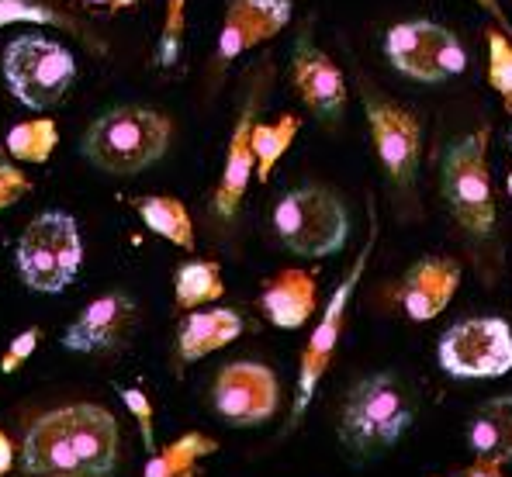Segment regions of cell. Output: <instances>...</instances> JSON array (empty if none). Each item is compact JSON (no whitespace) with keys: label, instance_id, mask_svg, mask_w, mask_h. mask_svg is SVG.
Wrapping results in <instances>:
<instances>
[{"label":"cell","instance_id":"cell-1","mask_svg":"<svg viewBox=\"0 0 512 477\" xmlns=\"http://www.w3.org/2000/svg\"><path fill=\"white\" fill-rule=\"evenodd\" d=\"M115 467L118 419L94 401L52 408L21 439V471L28 477H111Z\"/></svg>","mask_w":512,"mask_h":477},{"label":"cell","instance_id":"cell-2","mask_svg":"<svg viewBox=\"0 0 512 477\" xmlns=\"http://www.w3.org/2000/svg\"><path fill=\"white\" fill-rule=\"evenodd\" d=\"M173 139V118L146 104H118L87 125L80 153L108 177H135L160 163Z\"/></svg>","mask_w":512,"mask_h":477},{"label":"cell","instance_id":"cell-3","mask_svg":"<svg viewBox=\"0 0 512 477\" xmlns=\"http://www.w3.org/2000/svg\"><path fill=\"white\" fill-rule=\"evenodd\" d=\"M412 419H416L412 384L391 370H381L360 377L350 388L340 412V439L353 457H374L395 446Z\"/></svg>","mask_w":512,"mask_h":477},{"label":"cell","instance_id":"cell-4","mask_svg":"<svg viewBox=\"0 0 512 477\" xmlns=\"http://www.w3.org/2000/svg\"><path fill=\"white\" fill-rule=\"evenodd\" d=\"M14 263H18V277L28 291H66L84 263V239H80L77 218L59 208L35 215L14 246Z\"/></svg>","mask_w":512,"mask_h":477},{"label":"cell","instance_id":"cell-5","mask_svg":"<svg viewBox=\"0 0 512 477\" xmlns=\"http://www.w3.org/2000/svg\"><path fill=\"white\" fill-rule=\"evenodd\" d=\"M274 232L284 249H291L295 256L322 260L346 246L350 215L336 191L322 184H305L274 204Z\"/></svg>","mask_w":512,"mask_h":477},{"label":"cell","instance_id":"cell-6","mask_svg":"<svg viewBox=\"0 0 512 477\" xmlns=\"http://www.w3.org/2000/svg\"><path fill=\"white\" fill-rule=\"evenodd\" d=\"M4 80L14 101L49 111L63 104L77 83V59L49 35H18L4 49Z\"/></svg>","mask_w":512,"mask_h":477},{"label":"cell","instance_id":"cell-7","mask_svg":"<svg viewBox=\"0 0 512 477\" xmlns=\"http://www.w3.org/2000/svg\"><path fill=\"white\" fill-rule=\"evenodd\" d=\"M488 139H492V128L481 125L478 132L450 142L440 166L443 198L471 236H488L495 229V187L492 170H488Z\"/></svg>","mask_w":512,"mask_h":477},{"label":"cell","instance_id":"cell-8","mask_svg":"<svg viewBox=\"0 0 512 477\" xmlns=\"http://www.w3.org/2000/svg\"><path fill=\"white\" fill-rule=\"evenodd\" d=\"M384 56L402 77L419 83H443L468 70V52L447 25L416 18L391 25L384 35Z\"/></svg>","mask_w":512,"mask_h":477},{"label":"cell","instance_id":"cell-9","mask_svg":"<svg viewBox=\"0 0 512 477\" xmlns=\"http://www.w3.org/2000/svg\"><path fill=\"white\" fill-rule=\"evenodd\" d=\"M440 367L461 381H488L512 370V329L506 318L481 315L450 325L436 346Z\"/></svg>","mask_w":512,"mask_h":477},{"label":"cell","instance_id":"cell-10","mask_svg":"<svg viewBox=\"0 0 512 477\" xmlns=\"http://www.w3.org/2000/svg\"><path fill=\"white\" fill-rule=\"evenodd\" d=\"M371 246L374 239H367V246L360 249L357 263L350 267V274L340 280V287L333 291L329 305L322 308V318L319 325L312 329L308 336L305 350H301V367H298V395H295V408H291V422H298L305 415V408L312 405V395L319 391V381L326 377L329 363H333V353L340 346V336H343V318H346V308H350V298L357 291L360 277H364V267H367V256H371Z\"/></svg>","mask_w":512,"mask_h":477},{"label":"cell","instance_id":"cell-11","mask_svg":"<svg viewBox=\"0 0 512 477\" xmlns=\"http://www.w3.org/2000/svg\"><path fill=\"white\" fill-rule=\"evenodd\" d=\"M212 401L229 426H260L281 405V384L263 363H225L212 384Z\"/></svg>","mask_w":512,"mask_h":477},{"label":"cell","instance_id":"cell-12","mask_svg":"<svg viewBox=\"0 0 512 477\" xmlns=\"http://www.w3.org/2000/svg\"><path fill=\"white\" fill-rule=\"evenodd\" d=\"M367 128H371L374 153L381 166L395 184H412L419 173V159H423V125L409 108L395 101H381V97H364Z\"/></svg>","mask_w":512,"mask_h":477},{"label":"cell","instance_id":"cell-13","mask_svg":"<svg viewBox=\"0 0 512 477\" xmlns=\"http://www.w3.org/2000/svg\"><path fill=\"white\" fill-rule=\"evenodd\" d=\"M291 83L295 94L305 101V108L322 121H336L346 108V77L343 70L333 63L329 52H322L319 45L305 35L295 39V52H291Z\"/></svg>","mask_w":512,"mask_h":477},{"label":"cell","instance_id":"cell-14","mask_svg":"<svg viewBox=\"0 0 512 477\" xmlns=\"http://www.w3.org/2000/svg\"><path fill=\"white\" fill-rule=\"evenodd\" d=\"M135 308L132 294L125 291H108L101 298H94L84 312L77 315V322L66 325L63 346L73 353H104L122 346L135 329Z\"/></svg>","mask_w":512,"mask_h":477},{"label":"cell","instance_id":"cell-15","mask_svg":"<svg viewBox=\"0 0 512 477\" xmlns=\"http://www.w3.org/2000/svg\"><path fill=\"white\" fill-rule=\"evenodd\" d=\"M291 11H295V0H229L222 32H218V66L281 35L291 21Z\"/></svg>","mask_w":512,"mask_h":477},{"label":"cell","instance_id":"cell-16","mask_svg":"<svg viewBox=\"0 0 512 477\" xmlns=\"http://www.w3.org/2000/svg\"><path fill=\"white\" fill-rule=\"evenodd\" d=\"M457 284H461V263L450 256H426L405 270L398 298L412 322H433L457 294Z\"/></svg>","mask_w":512,"mask_h":477},{"label":"cell","instance_id":"cell-17","mask_svg":"<svg viewBox=\"0 0 512 477\" xmlns=\"http://www.w3.org/2000/svg\"><path fill=\"white\" fill-rule=\"evenodd\" d=\"M253 125H256V104L250 101L246 111L239 115L236 128H232L229 139V153H225V166L222 177H218L215 187V211L222 218H232L239 211V204L246 198V187H250V177H256V156H253Z\"/></svg>","mask_w":512,"mask_h":477},{"label":"cell","instance_id":"cell-18","mask_svg":"<svg viewBox=\"0 0 512 477\" xmlns=\"http://www.w3.org/2000/svg\"><path fill=\"white\" fill-rule=\"evenodd\" d=\"M260 312L277 329H301L315 315V274L301 267L274 274L260 291Z\"/></svg>","mask_w":512,"mask_h":477},{"label":"cell","instance_id":"cell-19","mask_svg":"<svg viewBox=\"0 0 512 477\" xmlns=\"http://www.w3.org/2000/svg\"><path fill=\"white\" fill-rule=\"evenodd\" d=\"M243 332V315L232 308H208V312H187L177 332V353L184 363H194L222 346L236 343Z\"/></svg>","mask_w":512,"mask_h":477},{"label":"cell","instance_id":"cell-20","mask_svg":"<svg viewBox=\"0 0 512 477\" xmlns=\"http://www.w3.org/2000/svg\"><path fill=\"white\" fill-rule=\"evenodd\" d=\"M468 443L474 457L495 460L506 467L512 460V395H495L481 401L468 422Z\"/></svg>","mask_w":512,"mask_h":477},{"label":"cell","instance_id":"cell-21","mask_svg":"<svg viewBox=\"0 0 512 477\" xmlns=\"http://www.w3.org/2000/svg\"><path fill=\"white\" fill-rule=\"evenodd\" d=\"M135 211H139L142 225H146L153 236L173 242V246L187 249L191 253L198 246L194 239V222H191V211L180 198H170V194H146V198H135Z\"/></svg>","mask_w":512,"mask_h":477},{"label":"cell","instance_id":"cell-22","mask_svg":"<svg viewBox=\"0 0 512 477\" xmlns=\"http://www.w3.org/2000/svg\"><path fill=\"white\" fill-rule=\"evenodd\" d=\"M225 294L222 267L215 260H187L173 274V298L184 312H198L201 305H212Z\"/></svg>","mask_w":512,"mask_h":477},{"label":"cell","instance_id":"cell-23","mask_svg":"<svg viewBox=\"0 0 512 477\" xmlns=\"http://www.w3.org/2000/svg\"><path fill=\"white\" fill-rule=\"evenodd\" d=\"M298 132H301L298 115H281L277 121H267V125H260V121L253 125L250 142H253V156H256V180H260V184L270 180L274 166L281 163V156L291 149Z\"/></svg>","mask_w":512,"mask_h":477},{"label":"cell","instance_id":"cell-24","mask_svg":"<svg viewBox=\"0 0 512 477\" xmlns=\"http://www.w3.org/2000/svg\"><path fill=\"white\" fill-rule=\"evenodd\" d=\"M218 450V443L205 433H184L180 439H173L163 450L149 453V464L142 477H180L184 471H191L201 457H212Z\"/></svg>","mask_w":512,"mask_h":477},{"label":"cell","instance_id":"cell-25","mask_svg":"<svg viewBox=\"0 0 512 477\" xmlns=\"http://www.w3.org/2000/svg\"><path fill=\"white\" fill-rule=\"evenodd\" d=\"M59 146V128L52 118L21 121L7 132V153L18 163H45Z\"/></svg>","mask_w":512,"mask_h":477},{"label":"cell","instance_id":"cell-26","mask_svg":"<svg viewBox=\"0 0 512 477\" xmlns=\"http://www.w3.org/2000/svg\"><path fill=\"white\" fill-rule=\"evenodd\" d=\"M7 25H49V28L84 35L80 21H73L70 14L56 11V7H49V4H39V0H0V28H7Z\"/></svg>","mask_w":512,"mask_h":477},{"label":"cell","instance_id":"cell-27","mask_svg":"<svg viewBox=\"0 0 512 477\" xmlns=\"http://www.w3.org/2000/svg\"><path fill=\"white\" fill-rule=\"evenodd\" d=\"M488 83L512 115V42L502 32H488Z\"/></svg>","mask_w":512,"mask_h":477},{"label":"cell","instance_id":"cell-28","mask_svg":"<svg viewBox=\"0 0 512 477\" xmlns=\"http://www.w3.org/2000/svg\"><path fill=\"white\" fill-rule=\"evenodd\" d=\"M187 28V0H163V35L156 45V63L173 66L180 59V45H184Z\"/></svg>","mask_w":512,"mask_h":477},{"label":"cell","instance_id":"cell-29","mask_svg":"<svg viewBox=\"0 0 512 477\" xmlns=\"http://www.w3.org/2000/svg\"><path fill=\"white\" fill-rule=\"evenodd\" d=\"M122 401L125 408L132 412L135 426H139V436H142V446L149 453H156V433H153V401L146 398V391L139 388H122Z\"/></svg>","mask_w":512,"mask_h":477},{"label":"cell","instance_id":"cell-30","mask_svg":"<svg viewBox=\"0 0 512 477\" xmlns=\"http://www.w3.org/2000/svg\"><path fill=\"white\" fill-rule=\"evenodd\" d=\"M39 339H42L39 325H28L25 332H18V336L11 339V346L4 350V357H0V374H14V370L25 367V363L32 360V353L39 350Z\"/></svg>","mask_w":512,"mask_h":477},{"label":"cell","instance_id":"cell-31","mask_svg":"<svg viewBox=\"0 0 512 477\" xmlns=\"http://www.w3.org/2000/svg\"><path fill=\"white\" fill-rule=\"evenodd\" d=\"M28 191H32V180H28L14 163H0V211L14 208Z\"/></svg>","mask_w":512,"mask_h":477},{"label":"cell","instance_id":"cell-32","mask_svg":"<svg viewBox=\"0 0 512 477\" xmlns=\"http://www.w3.org/2000/svg\"><path fill=\"white\" fill-rule=\"evenodd\" d=\"M461 477H506V467L502 464H495V460H481V457H474V464L464 471Z\"/></svg>","mask_w":512,"mask_h":477},{"label":"cell","instance_id":"cell-33","mask_svg":"<svg viewBox=\"0 0 512 477\" xmlns=\"http://www.w3.org/2000/svg\"><path fill=\"white\" fill-rule=\"evenodd\" d=\"M14 467V443L7 439V433H0V477H7Z\"/></svg>","mask_w":512,"mask_h":477},{"label":"cell","instance_id":"cell-34","mask_svg":"<svg viewBox=\"0 0 512 477\" xmlns=\"http://www.w3.org/2000/svg\"><path fill=\"white\" fill-rule=\"evenodd\" d=\"M90 7H101V11H128V7H135L139 0H84Z\"/></svg>","mask_w":512,"mask_h":477},{"label":"cell","instance_id":"cell-35","mask_svg":"<svg viewBox=\"0 0 512 477\" xmlns=\"http://www.w3.org/2000/svg\"><path fill=\"white\" fill-rule=\"evenodd\" d=\"M180 477H198V471H194V467H191V471H184V474H180Z\"/></svg>","mask_w":512,"mask_h":477},{"label":"cell","instance_id":"cell-36","mask_svg":"<svg viewBox=\"0 0 512 477\" xmlns=\"http://www.w3.org/2000/svg\"><path fill=\"white\" fill-rule=\"evenodd\" d=\"M506 187H509V194H512V170H509V180H506Z\"/></svg>","mask_w":512,"mask_h":477},{"label":"cell","instance_id":"cell-37","mask_svg":"<svg viewBox=\"0 0 512 477\" xmlns=\"http://www.w3.org/2000/svg\"><path fill=\"white\" fill-rule=\"evenodd\" d=\"M509 142H512V135H509Z\"/></svg>","mask_w":512,"mask_h":477}]
</instances>
